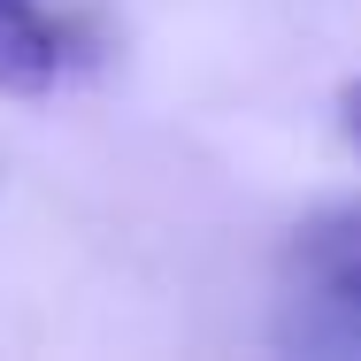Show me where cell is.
Instances as JSON below:
<instances>
[{
    "label": "cell",
    "instance_id": "1",
    "mask_svg": "<svg viewBox=\"0 0 361 361\" xmlns=\"http://www.w3.org/2000/svg\"><path fill=\"white\" fill-rule=\"evenodd\" d=\"M70 70V31L31 0H0V92H47Z\"/></svg>",
    "mask_w": 361,
    "mask_h": 361
},
{
    "label": "cell",
    "instance_id": "2",
    "mask_svg": "<svg viewBox=\"0 0 361 361\" xmlns=\"http://www.w3.org/2000/svg\"><path fill=\"white\" fill-rule=\"evenodd\" d=\"M300 269L323 292V307H346L361 331V216H331L300 238Z\"/></svg>",
    "mask_w": 361,
    "mask_h": 361
},
{
    "label": "cell",
    "instance_id": "3",
    "mask_svg": "<svg viewBox=\"0 0 361 361\" xmlns=\"http://www.w3.org/2000/svg\"><path fill=\"white\" fill-rule=\"evenodd\" d=\"M338 116H346V131H354V146H361V85L338 92Z\"/></svg>",
    "mask_w": 361,
    "mask_h": 361
}]
</instances>
